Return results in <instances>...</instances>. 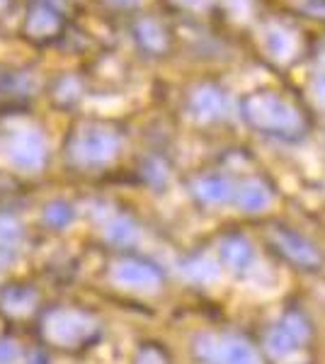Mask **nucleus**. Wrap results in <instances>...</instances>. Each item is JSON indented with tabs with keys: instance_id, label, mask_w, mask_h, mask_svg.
Listing matches in <instances>:
<instances>
[{
	"instance_id": "0eeeda50",
	"label": "nucleus",
	"mask_w": 325,
	"mask_h": 364,
	"mask_svg": "<svg viewBox=\"0 0 325 364\" xmlns=\"http://www.w3.org/2000/svg\"><path fill=\"white\" fill-rule=\"evenodd\" d=\"M114 274L122 284L129 287H144V289H149V287L158 284V272L153 267L144 265V262H122Z\"/></svg>"
},
{
	"instance_id": "39448f33",
	"label": "nucleus",
	"mask_w": 325,
	"mask_h": 364,
	"mask_svg": "<svg viewBox=\"0 0 325 364\" xmlns=\"http://www.w3.org/2000/svg\"><path fill=\"white\" fill-rule=\"evenodd\" d=\"M27 39L37 44H46L51 39H56L61 34V15L58 10H54L51 5L44 3H34L32 8L27 10L25 17V27H22Z\"/></svg>"
},
{
	"instance_id": "423d86ee",
	"label": "nucleus",
	"mask_w": 325,
	"mask_h": 364,
	"mask_svg": "<svg viewBox=\"0 0 325 364\" xmlns=\"http://www.w3.org/2000/svg\"><path fill=\"white\" fill-rule=\"evenodd\" d=\"M221 262L233 272H245L252 265V245L240 236H230L221 240Z\"/></svg>"
},
{
	"instance_id": "1a4fd4ad",
	"label": "nucleus",
	"mask_w": 325,
	"mask_h": 364,
	"mask_svg": "<svg viewBox=\"0 0 325 364\" xmlns=\"http://www.w3.org/2000/svg\"><path fill=\"white\" fill-rule=\"evenodd\" d=\"M197 195L206 204H223L230 199L233 190H230V182L223 178H204L197 182Z\"/></svg>"
},
{
	"instance_id": "f03ea898",
	"label": "nucleus",
	"mask_w": 325,
	"mask_h": 364,
	"mask_svg": "<svg viewBox=\"0 0 325 364\" xmlns=\"http://www.w3.org/2000/svg\"><path fill=\"white\" fill-rule=\"evenodd\" d=\"M309 323L304 316L287 314L270 328L267 338H265V348L275 360H287L309 340Z\"/></svg>"
},
{
	"instance_id": "6e6552de",
	"label": "nucleus",
	"mask_w": 325,
	"mask_h": 364,
	"mask_svg": "<svg viewBox=\"0 0 325 364\" xmlns=\"http://www.w3.org/2000/svg\"><path fill=\"white\" fill-rule=\"evenodd\" d=\"M235 199H238L240 209L245 211H262L270 207L272 202V192L267 190V185H262L260 180H250L245 182V185H240L238 195H235Z\"/></svg>"
},
{
	"instance_id": "9b49d317",
	"label": "nucleus",
	"mask_w": 325,
	"mask_h": 364,
	"mask_svg": "<svg viewBox=\"0 0 325 364\" xmlns=\"http://www.w3.org/2000/svg\"><path fill=\"white\" fill-rule=\"evenodd\" d=\"M82 149H85L87 158H92V161H102V158H107L112 151H114V139L105 132H90L85 136Z\"/></svg>"
},
{
	"instance_id": "9d476101",
	"label": "nucleus",
	"mask_w": 325,
	"mask_h": 364,
	"mask_svg": "<svg viewBox=\"0 0 325 364\" xmlns=\"http://www.w3.org/2000/svg\"><path fill=\"white\" fill-rule=\"evenodd\" d=\"M185 274L194 282H202V284H211L221 277V265L209 257H192V260L185 262Z\"/></svg>"
},
{
	"instance_id": "20e7f679",
	"label": "nucleus",
	"mask_w": 325,
	"mask_h": 364,
	"mask_svg": "<svg viewBox=\"0 0 325 364\" xmlns=\"http://www.w3.org/2000/svg\"><path fill=\"white\" fill-rule=\"evenodd\" d=\"M247 117H250L252 124L262 129H275V132H289V129L297 127V114L292 107H287L284 102L275 97H255L247 102L245 107Z\"/></svg>"
},
{
	"instance_id": "f257e3e1",
	"label": "nucleus",
	"mask_w": 325,
	"mask_h": 364,
	"mask_svg": "<svg viewBox=\"0 0 325 364\" xmlns=\"http://www.w3.org/2000/svg\"><path fill=\"white\" fill-rule=\"evenodd\" d=\"M197 357L206 364H262L260 355L247 340L235 336H218V333H204L194 343Z\"/></svg>"
},
{
	"instance_id": "7ed1b4c3",
	"label": "nucleus",
	"mask_w": 325,
	"mask_h": 364,
	"mask_svg": "<svg viewBox=\"0 0 325 364\" xmlns=\"http://www.w3.org/2000/svg\"><path fill=\"white\" fill-rule=\"evenodd\" d=\"M272 243H275V248L279 250L289 262H294V265H299V267L313 269L323 262L321 250H318L306 236L289 231V228H275V231H272Z\"/></svg>"
},
{
	"instance_id": "f8f14e48",
	"label": "nucleus",
	"mask_w": 325,
	"mask_h": 364,
	"mask_svg": "<svg viewBox=\"0 0 325 364\" xmlns=\"http://www.w3.org/2000/svg\"><path fill=\"white\" fill-rule=\"evenodd\" d=\"M199 109H202V112H214V109H216V97L214 95H202V97H199Z\"/></svg>"
}]
</instances>
